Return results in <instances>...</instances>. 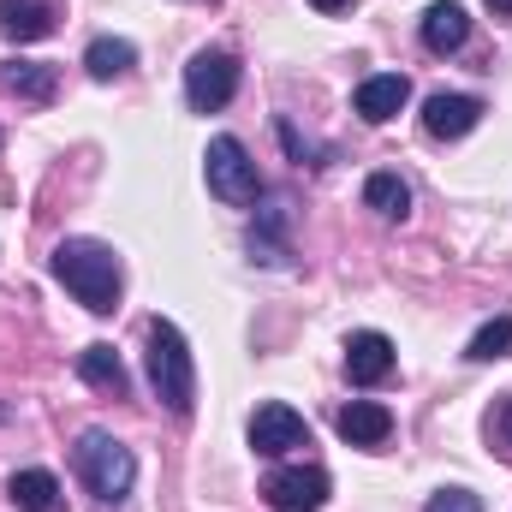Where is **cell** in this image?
Returning a JSON list of instances; mask_svg holds the SVG:
<instances>
[{"instance_id": "6da1fadb", "label": "cell", "mask_w": 512, "mask_h": 512, "mask_svg": "<svg viewBox=\"0 0 512 512\" xmlns=\"http://www.w3.org/2000/svg\"><path fill=\"white\" fill-rule=\"evenodd\" d=\"M54 274H60V286H66L90 316L120 310V286H126V274H120V256L108 251L102 239H66V245L54 251Z\"/></svg>"}, {"instance_id": "7a4b0ae2", "label": "cell", "mask_w": 512, "mask_h": 512, "mask_svg": "<svg viewBox=\"0 0 512 512\" xmlns=\"http://www.w3.org/2000/svg\"><path fill=\"white\" fill-rule=\"evenodd\" d=\"M143 364H149V387H155V399H161L173 417H191V405H197V364H191L185 334H179L167 316L149 322V352H143Z\"/></svg>"}, {"instance_id": "3957f363", "label": "cell", "mask_w": 512, "mask_h": 512, "mask_svg": "<svg viewBox=\"0 0 512 512\" xmlns=\"http://www.w3.org/2000/svg\"><path fill=\"white\" fill-rule=\"evenodd\" d=\"M72 465H78L84 489H90L96 501H108V507H120V501L131 495V483H137V459H131V447L126 441H114L108 429H84L78 447H72Z\"/></svg>"}, {"instance_id": "277c9868", "label": "cell", "mask_w": 512, "mask_h": 512, "mask_svg": "<svg viewBox=\"0 0 512 512\" xmlns=\"http://www.w3.org/2000/svg\"><path fill=\"white\" fill-rule=\"evenodd\" d=\"M203 173H209V191L221 197V203H233V209H245L262 197V179H256V161L251 149L239 143V137H209V149H203Z\"/></svg>"}, {"instance_id": "5b68a950", "label": "cell", "mask_w": 512, "mask_h": 512, "mask_svg": "<svg viewBox=\"0 0 512 512\" xmlns=\"http://www.w3.org/2000/svg\"><path fill=\"white\" fill-rule=\"evenodd\" d=\"M239 96V60L227 48H203L191 66H185V102L197 114H221L227 102Z\"/></svg>"}, {"instance_id": "8992f818", "label": "cell", "mask_w": 512, "mask_h": 512, "mask_svg": "<svg viewBox=\"0 0 512 512\" xmlns=\"http://www.w3.org/2000/svg\"><path fill=\"white\" fill-rule=\"evenodd\" d=\"M328 471H316V465H274L268 477H262V501L274 512H322L328 507Z\"/></svg>"}, {"instance_id": "52a82bcc", "label": "cell", "mask_w": 512, "mask_h": 512, "mask_svg": "<svg viewBox=\"0 0 512 512\" xmlns=\"http://www.w3.org/2000/svg\"><path fill=\"white\" fill-rule=\"evenodd\" d=\"M251 447L262 459H280V453H292V447H310V423H304L292 405L268 399V405H256V417H251Z\"/></svg>"}, {"instance_id": "ba28073f", "label": "cell", "mask_w": 512, "mask_h": 512, "mask_svg": "<svg viewBox=\"0 0 512 512\" xmlns=\"http://www.w3.org/2000/svg\"><path fill=\"white\" fill-rule=\"evenodd\" d=\"M393 364H399V352H393V340L376 334V328H364V334H352L346 340V376L358 387H376L393 376Z\"/></svg>"}, {"instance_id": "9c48e42d", "label": "cell", "mask_w": 512, "mask_h": 512, "mask_svg": "<svg viewBox=\"0 0 512 512\" xmlns=\"http://www.w3.org/2000/svg\"><path fill=\"white\" fill-rule=\"evenodd\" d=\"M405 102H411V78H405V72H376V78H364L358 96H352L358 120H370V126H387Z\"/></svg>"}, {"instance_id": "30bf717a", "label": "cell", "mask_w": 512, "mask_h": 512, "mask_svg": "<svg viewBox=\"0 0 512 512\" xmlns=\"http://www.w3.org/2000/svg\"><path fill=\"white\" fill-rule=\"evenodd\" d=\"M477 120H483V102L477 96H429L423 102V131L429 137H441V143H453V137H465V131H477Z\"/></svg>"}, {"instance_id": "8fae6325", "label": "cell", "mask_w": 512, "mask_h": 512, "mask_svg": "<svg viewBox=\"0 0 512 512\" xmlns=\"http://www.w3.org/2000/svg\"><path fill=\"white\" fill-rule=\"evenodd\" d=\"M465 42H471V12L459 0H435L423 12V48L429 54H459Z\"/></svg>"}, {"instance_id": "7c38bea8", "label": "cell", "mask_w": 512, "mask_h": 512, "mask_svg": "<svg viewBox=\"0 0 512 512\" xmlns=\"http://www.w3.org/2000/svg\"><path fill=\"white\" fill-rule=\"evenodd\" d=\"M0 90L18 96V102H54L60 72H54L48 60H6V66H0Z\"/></svg>"}, {"instance_id": "4fadbf2b", "label": "cell", "mask_w": 512, "mask_h": 512, "mask_svg": "<svg viewBox=\"0 0 512 512\" xmlns=\"http://www.w3.org/2000/svg\"><path fill=\"white\" fill-rule=\"evenodd\" d=\"M0 36L6 42H42V36H54V6L48 0H0Z\"/></svg>"}, {"instance_id": "5bb4252c", "label": "cell", "mask_w": 512, "mask_h": 512, "mask_svg": "<svg viewBox=\"0 0 512 512\" xmlns=\"http://www.w3.org/2000/svg\"><path fill=\"white\" fill-rule=\"evenodd\" d=\"M340 435H346L352 447H382L387 435H393V411L376 405V399H352V405L340 411Z\"/></svg>"}, {"instance_id": "9a60e30c", "label": "cell", "mask_w": 512, "mask_h": 512, "mask_svg": "<svg viewBox=\"0 0 512 512\" xmlns=\"http://www.w3.org/2000/svg\"><path fill=\"white\" fill-rule=\"evenodd\" d=\"M78 376L96 387V393H114V399L131 393V376H126V364H120L114 346H84V352H78Z\"/></svg>"}, {"instance_id": "2e32d148", "label": "cell", "mask_w": 512, "mask_h": 512, "mask_svg": "<svg viewBox=\"0 0 512 512\" xmlns=\"http://www.w3.org/2000/svg\"><path fill=\"white\" fill-rule=\"evenodd\" d=\"M6 501H12L18 512H66L54 471H18V477L6 483Z\"/></svg>"}, {"instance_id": "e0dca14e", "label": "cell", "mask_w": 512, "mask_h": 512, "mask_svg": "<svg viewBox=\"0 0 512 512\" xmlns=\"http://www.w3.org/2000/svg\"><path fill=\"white\" fill-rule=\"evenodd\" d=\"M131 66H137V48H131L126 36H96V42L84 48V72H90L96 84H114V78H126Z\"/></svg>"}, {"instance_id": "ac0fdd59", "label": "cell", "mask_w": 512, "mask_h": 512, "mask_svg": "<svg viewBox=\"0 0 512 512\" xmlns=\"http://www.w3.org/2000/svg\"><path fill=\"white\" fill-rule=\"evenodd\" d=\"M364 209H376L382 221H405L411 215V185L399 173H370L364 179Z\"/></svg>"}, {"instance_id": "d6986e66", "label": "cell", "mask_w": 512, "mask_h": 512, "mask_svg": "<svg viewBox=\"0 0 512 512\" xmlns=\"http://www.w3.org/2000/svg\"><path fill=\"white\" fill-rule=\"evenodd\" d=\"M512 352V316H495V322H483L477 328V340H471V364H495V358H507Z\"/></svg>"}, {"instance_id": "ffe728a7", "label": "cell", "mask_w": 512, "mask_h": 512, "mask_svg": "<svg viewBox=\"0 0 512 512\" xmlns=\"http://www.w3.org/2000/svg\"><path fill=\"white\" fill-rule=\"evenodd\" d=\"M423 512H483V501H477L471 489H441V495H429Z\"/></svg>"}, {"instance_id": "44dd1931", "label": "cell", "mask_w": 512, "mask_h": 512, "mask_svg": "<svg viewBox=\"0 0 512 512\" xmlns=\"http://www.w3.org/2000/svg\"><path fill=\"white\" fill-rule=\"evenodd\" d=\"M489 435H495V447H501V453L512 459V399L501 405V411H495V417H489Z\"/></svg>"}, {"instance_id": "7402d4cb", "label": "cell", "mask_w": 512, "mask_h": 512, "mask_svg": "<svg viewBox=\"0 0 512 512\" xmlns=\"http://www.w3.org/2000/svg\"><path fill=\"white\" fill-rule=\"evenodd\" d=\"M280 143H286V149H292V155H298V161H310V155H316V149H310V143H304V137H298V131L286 126V120H280ZM310 167H316V161H310Z\"/></svg>"}, {"instance_id": "603a6c76", "label": "cell", "mask_w": 512, "mask_h": 512, "mask_svg": "<svg viewBox=\"0 0 512 512\" xmlns=\"http://www.w3.org/2000/svg\"><path fill=\"white\" fill-rule=\"evenodd\" d=\"M310 6H316V12H346L352 0H310Z\"/></svg>"}, {"instance_id": "cb8c5ba5", "label": "cell", "mask_w": 512, "mask_h": 512, "mask_svg": "<svg viewBox=\"0 0 512 512\" xmlns=\"http://www.w3.org/2000/svg\"><path fill=\"white\" fill-rule=\"evenodd\" d=\"M489 6H495V12H512V0H489Z\"/></svg>"}, {"instance_id": "d4e9b609", "label": "cell", "mask_w": 512, "mask_h": 512, "mask_svg": "<svg viewBox=\"0 0 512 512\" xmlns=\"http://www.w3.org/2000/svg\"><path fill=\"white\" fill-rule=\"evenodd\" d=\"M0 143H6V137H0Z\"/></svg>"}]
</instances>
